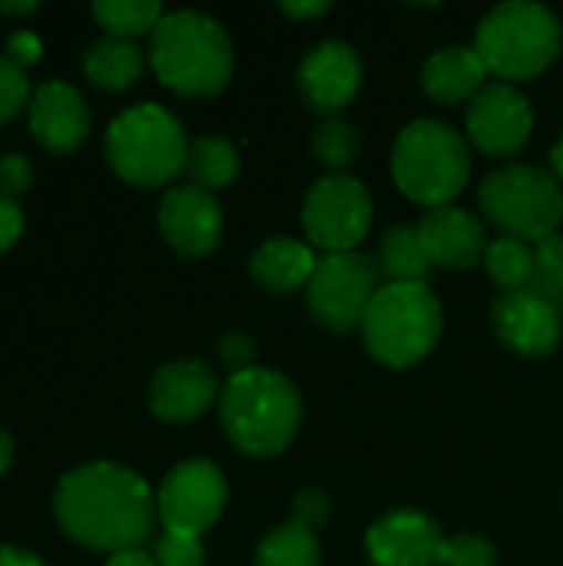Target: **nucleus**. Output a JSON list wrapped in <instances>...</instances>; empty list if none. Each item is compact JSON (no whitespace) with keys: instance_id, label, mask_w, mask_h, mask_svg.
<instances>
[{"instance_id":"obj_1","label":"nucleus","mask_w":563,"mask_h":566,"mask_svg":"<svg viewBox=\"0 0 563 566\" xmlns=\"http://www.w3.org/2000/svg\"><path fill=\"white\" fill-rule=\"evenodd\" d=\"M63 534L90 551H139L156 524V497L149 484L119 464L96 461L70 471L53 494Z\"/></svg>"},{"instance_id":"obj_2","label":"nucleus","mask_w":563,"mask_h":566,"mask_svg":"<svg viewBox=\"0 0 563 566\" xmlns=\"http://www.w3.org/2000/svg\"><path fill=\"white\" fill-rule=\"evenodd\" d=\"M219 418L242 454L275 458L299 434L302 395L282 371L252 365L229 375L219 395Z\"/></svg>"},{"instance_id":"obj_3","label":"nucleus","mask_w":563,"mask_h":566,"mask_svg":"<svg viewBox=\"0 0 563 566\" xmlns=\"http://www.w3.org/2000/svg\"><path fill=\"white\" fill-rule=\"evenodd\" d=\"M149 63L179 96H216L232 76V43L212 17L176 10L153 30Z\"/></svg>"},{"instance_id":"obj_4","label":"nucleus","mask_w":563,"mask_h":566,"mask_svg":"<svg viewBox=\"0 0 563 566\" xmlns=\"http://www.w3.org/2000/svg\"><path fill=\"white\" fill-rule=\"evenodd\" d=\"M441 302L428 282H388L365 312V348L385 368L405 371L431 355L441 338Z\"/></svg>"},{"instance_id":"obj_5","label":"nucleus","mask_w":563,"mask_h":566,"mask_svg":"<svg viewBox=\"0 0 563 566\" xmlns=\"http://www.w3.org/2000/svg\"><path fill=\"white\" fill-rule=\"evenodd\" d=\"M392 176L411 202L425 209L451 206L471 176L468 143L441 119H415L395 139Z\"/></svg>"},{"instance_id":"obj_6","label":"nucleus","mask_w":563,"mask_h":566,"mask_svg":"<svg viewBox=\"0 0 563 566\" xmlns=\"http://www.w3.org/2000/svg\"><path fill=\"white\" fill-rule=\"evenodd\" d=\"M563 46L561 20L544 3L511 0L494 7L475 36V50L481 53L484 66L498 83L534 80L541 76Z\"/></svg>"},{"instance_id":"obj_7","label":"nucleus","mask_w":563,"mask_h":566,"mask_svg":"<svg viewBox=\"0 0 563 566\" xmlns=\"http://www.w3.org/2000/svg\"><path fill=\"white\" fill-rule=\"evenodd\" d=\"M186 156L189 143L179 119L156 103L129 106L106 129V159L133 186L153 189L173 182L186 169Z\"/></svg>"},{"instance_id":"obj_8","label":"nucleus","mask_w":563,"mask_h":566,"mask_svg":"<svg viewBox=\"0 0 563 566\" xmlns=\"http://www.w3.org/2000/svg\"><path fill=\"white\" fill-rule=\"evenodd\" d=\"M481 212L504 235L541 242L554 235L563 222V189L554 172L541 166L511 163L494 169L478 192Z\"/></svg>"},{"instance_id":"obj_9","label":"nucleus","mask_w":563,"mask_h":566,"mask_svg":"<svg viewBox=\"0 0 563 566\" xmlns=\"http://www.w3.org/2000/svg\"><path fill=\"white\" fill-rule=\"evenodd\" d=\"M375 202L362 179L348 172H329L319 182H312L305 202H302V229L312 249H322L325 255L338 252H358L372 229Z\"/></svg>"},{"instance_id":"obj_10","label":"nucleus","mask_w":563,"mask_h":566,"mask_svg":"<svg viewBox=\"0 0 563 566\" xmlns=\"http://www.w3.org/2000/svg\"><path fill=\"white\" fill-rule=\"evenodd\" d=\"M382 269L378 259L365 252H338L322 255L315 265V275L305 289L309 312L319 325L332 332H352L362 328L368 305L375 302L382 289Z\"/></svg>"},{"instance_id":"obj_11","label":"nucleus","mask_w":563,"mask_h":566,"mask_svg":"<svg viewBox=\"0 0 563 566\" xmlns=\"http://www.w3.org/2000/svg\"><path fill=\"white\" fill-rule=\"evenodd\" d=\"M229 484L212 461L192 458L176 464L156 494V514L166 531L202 537L226 511Z\"/></svg>"},{"instance_id":"obj_12","label":"nucleus","mask_w":563,"mask_h":566,"mask_svg":"<svg viewBox=\"0 0 563 566\" xmlns=\"http://www.w3.org/2000/svg\"><path fill=\"white\" fill-rule=\"evenodd\" d=\"M468 139L475 149L494 159L518 156L534 129V109L528 96L511 83H488L465 113Z\"/></svg>"},{"instance_id":"obj_13","label":"nucleus","mask_w":563,"mask_h":566,"mask_svg":"<svg viewBox=\"0 0 563 566\" xmlns=\"http://www.w3.org/2000/svg\"><path fill=\"white\" fill-rule=\"evenodd\" d=\"M295 83L309 109L332 119L355 99L362 86V60L352 43L322 40L302 56Z\"/></svg>"},{"instance_id":"obj_14","label":"nucleus","mask_w":563,"mask_h":566,"mask_svg":"<svg viewBox=\"0 0 563 566\" xmlns=\"http://www.w3.org/2000/svg\"><path fill=\"white\" fill-rule=\"evenodd\" d=\"M491 322H494L498 338H501L511 352L528 355V358L551 355L563 335L561 305H554L551 298H544V295L534 292V289H531V292L501 295V298L494 302Z\"/></svg>"},{"instance_id":"obj_15","label":"nucleus","mask_w":563,"mask_h":566,"mask_svg":"<svg viewBox=\"0 0 563 566\" xmlns=\"http://www.w3.org/2000/svg\"><path fill=\"white\" fill-rule=\"evenodd\" d=\"M445 534L421 511H392L365 534V551L375 566H438Z\"/></svg>"},{"instance_id":"obj_16","label":"nucleus","mask_w":563,"mask_h":566,"mask_svg":"<svg viewBox=\"0 0 563 566\" xmlns=\"http://www.w3.org/2000/svg\"><path fill=\"white\" fill-rule=\"evenodd\" d=\"M163 239L189 259L212 252L222 239V209L212 192L199 186H176L163 196L159 206Z\"/></svg>"},{"instance_id":"obj_17","label":"nucleus","mask_w":563,"mask_h":566,"mask_svg":"<svg viewBox=\"0 0 563 566\" xmlns=\"http://www.w3.org/2000/svg\"><path fill=\"white\" fill-rule=\"evenodd\" d=\"M418 235L431 265L441 269H471L484 259L491 245L481 219L458 206L428 209L418 222Z\"/></svg>"},{"instance_id":"obj_18","label":"nucleus","mask_w":563,"mask_h":566,"mask_svg":"<svg viewBox=\"0 0 563 566\" xmlns=\"http://www.w3.org/2000/svg\"><path fill=\"white\" fill-rule=\"evenodd\" d=\"M27 106H30V129L37 143L50 153L76 149L90 133L86 103L80 90H73L70 83L53 80V83L37 86Z\"/></svg>"},{"instance_id":"obj_19","label":"nucleus","mask_w":563,"mask_h":566,"mask_svg":"<svg viewBox=\"0 0 563 566\" xmlns=\"http://www.w3.org/2000/svg\"><path fill=\"white\" fill-rule=\"evenodd\" d=\"M219 395V381L202 361H173L156 371L149 388V405L156 418L169 424H189L209 411Z\"/></svg>"},{"instance_id":"obj_20","label":"nucleus","mask_w":563,"mask_h":566,"mask_svg":"<svg viewBox=\"0 0 563 566\" xmlns=\"http://www.w3.org/2000/svg\"><path fill=\"white\" fill-rule=\"evenodd\" d=\"M421 86L435 103L461 106L488 86V66L475 46H445L421 66Z\"/></svg>"},{"instance_id":"obj_21","label":"nucleus","mask_w":563,"mask_h":566,"mask_svg":"<svg viewBox=\"0 0 563 566\" xmlns=\"http://www.w3.org/2000/svg\"><path fill=\"white\" fill-rule=\"evenodd\" d=\"M319 255L309 242L289 239V235H275L269 242H262L252 255V279L262 292L272 295H292L299 289H309L312 275H315Z\"/></svg>"},{"instance_id":"obj_22","label":"nucleus","mask_w":563,"mask_h":566,"mask_svg":"<svg viewBox=\"0 0 563 566\" xmlns=\"http://www.w3.org/2000/svg\"><path fill=\"white\" fill-rule=\"evenodd\" d=\"M83 70L100 90H126L143 73V53L136 50L133 40L106 36V40H100V43H93L86 50Z\"/></svg>"},{"instance_id":"obj_23","label":"nucleus","mask_w":563,"mask_h":566,"mask_svg":"<svg viewBox=\"0 0 563 566\" xmlns=\"http://www.w3.org/2000/svg\"><path fill=\"white\" fill-rule=\"evenodd\" d=\"M484 269L491 275V282L511 295V292H531L534 279H538V255L534 245L514 235H501L488 245L484 252Z\"/></svg>"},{"instance_id":"obj_24","label":"nucleus","mask_w":563,"mask_h":566,"mask_svg":"<svg viewBox=\"0 0 563 566\" xmlns=\"http://www.w3.org/2000/svg\"><path fill=\"white\" fill-rule=\"evenodd\" d=\"M378 269L388 282H425L431 259L421 245L418 226H395L378 245Z\"/></svg>"},{"instance_id":"obj_25","label":"nucleus","mask_w":563,"mask_h":566,"mask_svg":"<svg viewBox=\"0 0 563 566\" xmlns=\"http://www.w3.org/2000/svg\"><path fill=\"white\" fill-rule=\"evenodd\" d=\"M186 172H189L192 186H199L206 192L226 189L239 176V153L222 136H199L189 143Z\"/></svg>"},{"instance_id":"obj_26","label":"nucleus","mask_w":563,"mask_h":566,"mask_svg":"<svg viewBox=\"0 0 563 566\" xmlns=\"http://www.w3.org/2000/svg\"><path fill=\"white\" fill-rule=\"evenodd\" d=\"M322 564V547L315 531L285 521L275 531H269L256 551L252 566H319Z\"/></svg>"},{"instance_id":"obj_27","label":"nucleus","mask_w":563,"mask_h":566,"mask_svg":"<svg viewBox=\"0 0 563 566\" xmlns=\"http://www.w3.org/2000/svg\"><path fill=\"white\" fill-rule=\"evenodd\" d=\"M96 20L110 30V36L133 40L139 33H153L166 17L156 0H100L93 3Z\"/></svg>"},{"instance_id":"obj_28","label":"nucleus","mask_w":563,"mask_h":566,"mask_svg":"<svg viewBox=\"0 0 563 566\" xmlns=\"http://www.w3.org/2000/svg\"><path fill=\"white\" fill-rule=\"evenodd\" d=\"M358 149H362V136L352 123L332 116V119H322L312 133V153L322 166H329L332 172H345L355 159H358Z\"/></svg>"},{"instance_id":"obj_29","label":"nucleus","mask_w":563,"mask_h":566,"mask_svg":"<svg viewBox=\"0 0 563 566\" xmlns=\"http://www.w3.org/2000/svg\"><path fill=\"white\" fill-rule=\"evenodd\" d=\"M538 255V279H534V292H541L544 298H551L554 305L563 302V235L554 232L548 239H541L534 245Z\"/></svg>"},{"instance_id":"obj_30","label":"nucleus","mask_w":563,"mask_h":566,"mask_svg":"<svg viewBox=\"0 0 563 566\" xmlns=\"http://www.w3.org/2000/svg\"><path fill=\"white\" fill-rule=\"evenodd\" d=\"M438 566H498V551L491 541H484L478 534L445 537Z\"/></svg>"},{"instance_id":"obj_31","label":"nucleus","mask_w":563,"mask_h":566,"mask_svg":"<svg viewBox=\"0 0 563 566\" xmlns=\"http://www.w3.org/2000/svg\"><path fill=\"white\" fill-rule=\"evenodd\" d=\"M153 560H156V566H202L206 551H202V541H199V537L163 531V534L156 537Z\"/></svg>"},{"instance_id":"obj_32","label":"nucleus","mask_w":563,"mask_h":566,"mask_svg":"<svg viewBox=\"0 0 563 566\" xmlns=\"http://www.w3.org/2000/svg\"><path fill=\"white\" fill-rule=\"evenodd\" d=\"M30 83L23 66H17L10 56H0V123L13 119L30 103Z\"/></svg>"},{"instance_id":"obj_33","label":"nucleus","mask_w":563,"mask_h":566,"mask_svg":"<svg viewBox=\"0 0 563 566\" xmlns=\"http://www.w3.org/2000/svg\"><path fill=\"white\" fill-rule=\"evenodd\" d=\"M332 517V504L322 491H302L292 497V521L309 527V531H319L322 524H329Z\"/></svg>"},{"instance_id":"obj_34","label":"nucleus","mask_w":563,"mask_h":566,"mask_svg":"<svg viewBox=\"0 0 563 566\" xmlns=\"http://www.w3.org/2000/svg\"><path fill=\"white\" fill-rule=\"evenodd\" d=\"M33 179V169L27 163V156H3L0 159V196L3 199H17Z\"/></svg>"},{"instance_id":"obj_35","label":"nucleus","mask_w":563,"mask_h":566,"mask_svg":"<svg viewBox=\"0 0 563 566\" xmlns=\"http://www.w3.org/2000/svg\"><path fill=\"white\" fill-rule=\"evenodd\" d=\"M222 361L232 368V375L236 371H246V368H252V358H256V348H252V342L246 338V335H229L226 342H222Z\"/></svg>"},{"instance_id":"obj_36","label":"nucleus","mask_w":563,"mask_h":566,"mask_svg":"<svg viewBox=\"0 0 563 566\" xmlns=\"http://www.w3.org/2000/svg\"><path fill=\"white\" fill-rule=\"evenodd\" d=\"M23 232V212L13 199H3L0 196V255L20 239Z\"/></svg>"},{"instance_id":"obj_37","label":"nucleus","mask_w":563,"mask_h":566,"mask_svg":"<svg viewBox=\"0 0 563 566\" xmlns=\"http://www.w3.org/2000/svg\"><path fill=\"white\" fill-rule=\"evenodd\" d=\"M7 53H10V60H13L17 66H30V63H37V56H40V36L30 33V30H20V33H13V36L7 40Z\"/></svg>"},{"instance_id":"obj_38","label":"nucleus","mask_w":563,"mask_h":566,"mask_svg":"<svg viewBox=\"0 0 563 566\" xmlns=\"http://www.w3.org/2000/svg\"><path fill=\"white\" fill-rule=\"evenodd\" d=\"M282 10L289 13V17H295V20H309V17H322V13H329L332 10V3L329 0H312V3H282Z\"/></svg>"},{"instance_id":"obj_39","label":"nucleus","mask_w":563,"mask_h":566,"mask_svg":"<svg viewBox=\"0 0 563 566\" xmlns=\"http://www.w3.org/2000/svg\"><path fill=\"white\" fill-rule=\"evenodd\" d=\"M0 566H46L37 554L17 551V547H0Z\"/></svg>"},{"instance_id":"obj_40","label":"nucleus","mask_w":563,"mask_h":566,"mask_svg":"<svg viewBox=\"0 0 563 566\" xmlns=\"http://www.w3.org/2000/svg\"><path fill=\"white\" fill-rule=\"evenodd\" d=\"M106 566H156V560L143 551H123V554H113Z\"/></svg>"},{"instance_id":"obj_41","label":"nucleus","mask_w":563,"mask_h":566,"mask_svg":"<svg viewBox=\"0 0 563 566\" xmlns=\"http://www.w3.org/2000/svg\"><path fill=\"white\" fill-rule=\"evenodd\" d=\"M10 461H13V441L0 431V474L10 468Z\"/></svg>"},{"instance_id":"obj_42","label":"nucleus","mask_w":563,"mask_h":566,"mask_svg":"<svg viewBox=\"0 0 563 566\" xmlns=\"http://www.w3.org/2000/svg\"><path fill=\"white\" fill-rule=\"evenodd\" d=\"M551 166H554V176H557V182L563 186V136L554 143V149H551Z\"/></svg>"},{"instance_id":"obj_43","label":"nucleus","mask_w":563,"mask_h":566,"mask_svg":"<svg viewBox=\"0 0 563 566\" xmlns=\"http://www.w3.org/2000/svg\"><path fill=\"white\" fill-rule=\"evenodd\" d=\"M33 7H37L33 0H23V3H0V10H3V13H30Z\"/></svg>"}]
</instances>
